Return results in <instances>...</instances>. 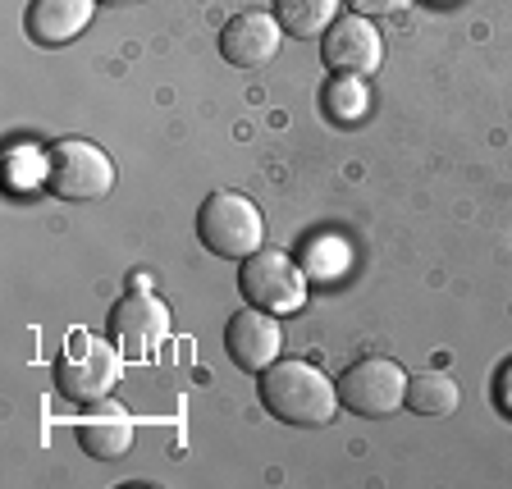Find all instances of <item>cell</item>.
Returning <instances> with one entry per match:
<instances>
[{
	"label": "cell",
	"mask_w": 512,
	"mask_h": 489,
	"mask_svg": "<svg viewBox=\"0 0 512 489\" xmlns=\"http://www.w3.org/2000/svg\"><path fill=\"white\" fill-rule=\"evenodd\" d=\"M256 394L266 403V412L284 426H330L334 407H339V384L330 375H320L307 362H275L256 375Z\"/></svg>",
	"instance_id": "cell-1"
},
{
	"label": "cell",
	"mask_w": 512,
	"mask_h": 489,
	"mask_svg": "<svg viewBox=\"0 0 512 489\" xmlns=\"http://www.w3.org/2000/svg\"><path fill=\"white\" fill-rule=\"evenodd\" d=\"M197 238H202L206 252L215 256H243L261 252V238H266V220H261V206L243 192H211L197 211Z\"/></svg>",
	"instance_id": "cell-2"
},
{
	"label": "cell",
	"mask_w": 512,
	"mask_h": 489,
	"mask_svg": "<svg viewBox=\"0 0 512 489\" xmlns=\"http://www.w3.org/2000/svg\"><path fill=\"white\" fill-rule=\"evenodd\" d=\"M119 375H124L119 352L110 348V343L83 334V330L69 339V352L55 362V384H60V394L69 398V403H78V407L106 403V398L115 394Z\"/></svg>",
	"instance_id": "cell-3"
},
{
	"label": "cell",
	"mask_w": 512,
	"mask_h": 489,
	"mask_svg": "<svg viewBox=\"0 0 512 489\" xmlns=\"http://www.w3.org/2000/svg\"><path fill=\"white\" fill-rule=\"evenodd\" d=\"M46 188L64 202H96L115 188V160L87 138H64L46 151Z\"/></svg>",
	"instance_id": "cell-4"
},
{
	"label": "cell",
	"mask_w": 512,
	"mask_h": 489,
	"mask_svg": "<svg viewBox=\"0 0 512 489\" xmlns=\"http://www.w3.org/2000/svg\"><path fill=\"white\" fill-rule=\"evenodd\" d=\"M238 288H243V298L252 307L284 316V311H298L307 302V270L279 247H261V252L243 256Z\"/></svg>",
	"instance_id": "cell-5"
},
{
	"label": "cell",
	"mask_w": 512,
	"mask_h": 489,
	"mask_svg": "<svg viewBox=\"0 0 512 489\" xmlns=\"http://www.w3.org/2000/svg\"><path fill=\"white\" fill-rule=\"evenodd\" d=\"M339 407L357 416H394L398 407H407V371L389 357H366L352 362L339 375Z\"/></svg>",
	"instance_id": "cell-6"
},
{
	"label": "cell",
	"mask_w": 512,
	"mask_h": 489,
	"mask_svg": "<svg viewBox=\"0 0 512 489\" xmlns=\"http://www.w3.org/2000/svg\"><path fill=\"white\" fill-rule=\"evenodd\" d=\"M320 60L330 74H343V78H371L380 74L384 64V37L375 28V19L366 14H343L325 28L320 37Z\"/></svg>",
	"instance_id": "cell-7"
},
{
	"label": "cell",
	"mask_w": 512,
	"mask_h": 489,
	"mask_svg": "<svg viewBox=\"0 0 512 489\" xmlns=\"http://www.w3.org/2000/svg\"><path fill=\"white\" fill-rule=\"evenodd\" d=\"M279 348H284V330H279L275 311H261L247 302V307L234 311L229 325H224V352H229V362L247 375H261L266 366H275Z\"/></svg>",
	"instance_id": "cell-8"
},
{
	"label": "cell",
	"mask_w": 512,
	"mask_h": 489,
	"mask_svg": "<svg viewBox=\"0 0 512 489\" xmlns=\"http://www.w3.org/2000/svg\"><path fill=\"white\" fill-rule=\"evenodd\" d=\"M170 334V307L156 293H124L110 307V339L128 352V357H147L156 343Z\"/></svg>",
	"instance_id": "cell-9"
},
{
	"label": "cell",
	"mask_w": 512,
	"mask_h": 489,
	"mask_svg": "<svg viewBox=\"0 0 512 489\" xmlns=\"http://www.w3.org/2000/svg\"><path fill=\"white\" fill-rule=\"evenodd\" d=\"M284 42V23L266 10H243L220 28V55L238 69H261L279 55Z\"/></svg>",
	"instance_id": "cell-10"
},
{
	"label": "cell",
	"mask_w": 512,
	"mask_h": 489,
	"mask_svg": "<svg viewBox=\"0 0 512 489\" xmlns=\"http://www.w3.org/2000/svg\"><path fill=\"white\" fill-rule=\"evenodd\" d=\"M96 0H32L23 28L37 46H64L92 23Z\"/></svg>",
	"instance_id": "cell-11"
},
{
	"label": "cell",
	"mask_w": 512,
	"mask_h": 489,
	"mask_svg": "<svg viewBox=\"0 0 512 489\" xmlns=\"http://www.w3.org/2000/svg\"><path fill=\"white\" fill-rule=\"evenodd\" d=\"M78 444H83L87 458L115 462V458H124L128 448H133V421H128L124 407L96 403V412L78 421Z\"/></svg>",
	"instance_id": "cell-12"
},
{
	"label": "cell",
	"mask_w": 512,
	"mask_h": 489,
	"mask_svg": "<svg viewBox=\"0 0 512 489\" xmlns=\"http://www.w3.org/2000/svg\"><path fill=\"white\" fill-rule=\"evenodd\" d=\"M458 403H462V389L453 375H444V371L407 375V407L416 416H448V412H458Z\"/></svg>",
	"instance_id": "cell-13"
},
{
	"label": "cell",
	"mask_w": 512,
	"mask_h": 489,
	"mask_svg": "<svg viewBox=\"0 0 512 489\" xmlns=\"http://www.w3.org/2000/svg\"><path fill=\"white\" fill-rule=\"evenodd\" d=\"M343 0H275V19L293 37H325L334 19H339Z\"/></svg>",
	"instance_id": "cell-14"
},
{
	"label": "cell",
	"mask_w": 512,
	"mask_h": 489,
	"mask_svg": "<svg viewBox=\"0 0 512 489\" xmlns=\"http://www.w3.org/2000/svg\"><path fill=\"white\" fill-rule=\"evenodd\" d=\"M366 78H334L330 87H325V106H330V115L334 119H343V124H357V119L366 115V106H371V101H366Z\"/></svg>",
	"instance_id": "cell-15"
},
{
	"label": "cell",
	"mask_w": 512,
	"mask_h": 489,
	"mask_svg": "<svg viewBox=\"0 0 512 489\" xmlns=\"http://www.w3.org/2000/svg\"><path fill=\"white\" fill-rule=\"evenodd\" d=\"M348 5H352V14H366V19H394L412 0H348Z\"/></svg>",
	"instance_id": "cell-16"
},
{
	"label": "cell",
	"mask_w": 512,
	"mask_h": 489,
	"mask_svg": "<svg viewBox=\"0 0 512 489\" xmlns=\"http://www.w3.org/2000/svg\"><path fill=\"white\" fill-rule=\"evenodd\" d=\"M494 398H499V407L512 416V362H503L499 375H494Z\"/></svg>",
	"instance_id": "cell-17"
},
{
	"label": "cell",
	"mask_w": 512,
	"mask_h": 489,
	"mask_svg": "<svg viewBox=\"0 0 512 489\" xmlns=\"http://www.w3.org/2000/svg\"><path fill=\"white\" fill-rule=\"evenodd\" d=\"M106 5H133V0H106Z\"/></svg>",
	"instance_id": "cell-18"
}]
</instances>
